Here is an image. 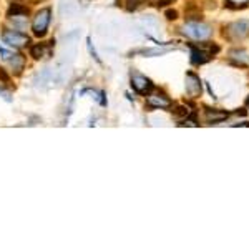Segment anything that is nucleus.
I'll return each instance as SVG.
<instances>
[{"label": "nucleus", "instance_id": "1a4fd4ad", "mask_svg": "<svg viewBox=\"0 0 249 249\" xmlns=\"http://www.w3.org/2000/svg\"><path fill=\"white\" fill-rule=\"evenodd\" d=\"M146 103H148V107H151V108H170L171 107V100L168 98V96H164L163 93L150 95Z\"/></svg>", "mask_w": 249, "mask_h": 249}, {"label": "nucleus", "instance_id": "39448f33", "mask_svg": "<svg viewBox=\"0 0 249 249\" xmlns=\"http://www.w3.org/2000/svg\"><path fill=\"white\" fill-rule=\"evenodd\" d=\"M2 38H3V42L10 47H25L27 43L30 42V38L27 37V35L20 34V32H14V30L3 32Z\"/></svg>", "mask_w": 249, "mask_h": 249}, {"label": "nucleus", "instance_id": "0eeeda50", "mask_svg": "<svg viewBox=\"0 0 249 249\" xmlns=\"http://www.w3.org/2000/svg\"><path fill=\"white\" fill-rule=\"evenodd\" d=\"M186 93L193 96V98L201 95V80H199V77H196L193 71L186 73Z\"/></svg>", "mask_w": 249, "mask_h": 249}, {"label": "nucleus", "instance_id": "f257e3e1", "mask_svg": "<svg viewBox=\"0 0 249 249\" xmlns=\"http://www.w3.org/2000/svg\"><path fill=\"white\" fill-rule=\"evenodd\" d=\"M211 27L203 22H188L183 27V34L193 40H206L211 35Z\"/></svg>", "mask_w": 249, "mask_h": 249}, {"label": "nucleus", "instance_id": "4468645a", "mask_svg": "<svg viewBox=\"0 0 249 249\" xmlns=\"http://www.w3.org/2000/svg\"><path fill=\"white\" fill-rule=\"evenodd\" d=\"M43 52H45V47L43 45H35V47H32V57L34 58H40V57H43Z\"/></svg>", "mask_w": 249, "mask_h": 249}, {"label": "nucleus", "instance_id": "2eb2a0df", "mask_svg": "<svg viewBox=\"0 0 249 249\" xmlns=\"http://www.w3.org/2000/svg\"><path fill=\"white\" fill-rule=\"evenodd\" d=\"M170 50V48H155V50H144L143 53L144 55H161V53H166V52Z\"/></svg>", "mask_w": 249, "mask_h": 249}, {"label": "nucleus", "instance_id": "6e6552de", "mask_svg": "<svg viewBox=\"0 0 249 249\" xmlns=\"http://www.w3.org/2000/svg\"><path fill=\"white\" fill-rule=\"evenodd\" d=\"M0 55H2V58L5 60V62H9L10 67L15 68L17 71H20L23 68V57L20 53H14V52H9L3 47H0Z\"/></svg>", "mask_w": 249, "mask_h": 249}, {"label": "nucleus", "instance_id": "423d86ee", "mask_svg": "<svg viewBox=\"0 0 249 249\" xmlns=\"http://www.w3.org/2000/svg\"><path fill=\"white\" fill-rule=\"evenodd\" d=\"M131 87L135 88V91H138V93H142V95H146L153 90V83L150 82V78L143 77V75H140V73L131 75Z\"/></svg>", "mask_w": 249, "mask_h": 249}, {"label": "nucleus", "instance_id": "ddd939ff", "mask_svg": "<svg viewBox=\"0 0 249 249\" xmlns=\"http://www.w3.org/2000/svg\"><path fill=\"white\" fill-rule=\"evenodd\" d=\"M226 2L228 7H231V9H244L249 0H226Z\"/></svg>", "mask_w": 249, "mask_h": 249}, {"label": "nucleus", "instance_id": "7ed1b4c3", "mask_svg": "<svg viewBox=\"0 0 249 249\" xmlns=\"http://www.w3.org/2000/svg\"><path fill=\"white\" fill-rule=\"evenodd\" d=\"M50 15L52 12L50 9H42L37 12V15L34 17V22H32V29H34V34L37 37H43L47 34L48 23H50Z\"/></svg>", "mask_w": 249, "mask_h": 249}, {"label": "nucleus", "instance_id": "f03ea898", "mask_svg": "<svg viewBox=\"0 0 249 249\" xmlns=\"http://www.w3.org/2000/svg\"><path fill=\"white\" fill-rule=\"evenodd\" d=\"M218 50H219L218 47L206 48L204 45H199V47L191 45V62L195 63V65H203V63L210 62L213 53H218Z\"/></svg>", "mask_w": 249, "mask_h": 249}, {"label": "nucleus", "instance_id": "20e7f679", "mask_svg": "<svg viewBox=\"0 0 249 249\" xmlns=\"http://www.w3.org/2000/svg\"><path fill=\"white\" fill-rule=\"evenodd\" d=\"M249 34V23L246 20H239V22H234L231 25L226 27V35L228 38L232 40H241L244 38Z\"/></svg>", "mask_w": 249, "mask_h": 249}, {"label": "nucleus", "instance_id": "f3484780", "mask_svg": "<svg viewBox=\"0 0 249 249\" xmlns=\"http://www.w3.org/2000/svg\"><path fill=\"white\" fill-rule=\"evenodd\" d=\"M166 15H168V18H176V12L175 10H170V12H166Z\"/></svg>", "mask_w": 249, "mask_h": 249}, {"label": "nucleus", "instance_id": "a211bd4d", "mask_svg": "<svg viewBox=\"0 0 249 249\" xmlns=\"http://www.w3.org/2000/svg\"><path fill=\"white\" fill-rule=\"evenodd\" d=\"M246 105H248V107H249V98H248V100H246Z\"/></svg>", "mask_w": 249, "mask_h": 249}, {"label": "nucleus", "instance_id": "dca6fc26", "mask_svg": "<svg viewBox=\"0 0 249 249\" xmlns=\"http://www.w3.org/2000/svg\"><path fill=\"white\" fill-rule=\"evenodd\" d=\"M0 95H3V98H5V100H10V96H9V93H7V91H5V90H3V88H2V87H0Z\"/></svg>", "mask_w": 249, "mask_h": 249}, {"label": "nucleus", "instance_id": "f8f14e48", "mask_svg": "<svg viewBox=\"0 0 249 249\" xmlns=\"http://www.w3.org/2000/svg\"><path fill=\"white\" fill-rule=\"evenodd\" d=\"M27 7H22L18 5V3H14V5L9 9V17H23V15H27Z\"/></svg>", "mask_w": 249, "mask_h": 249}, {"label": "nucleus", "instance_id": "9d476101", "mask_svg": "<svg viewBox=\"0 0 249 249\" xmlns=\"http://www.w3.org/2000/svg\"><path fill=\"white\" fill-rule=\"evenodd\" d=\"M230 60L234 63V65L246 67L249 63V53L246 50H232L230 53Z\"/></svg>", "mask_w": 249, "mask_h": 249}, {"label": "nucleus", "instance_id": "9b49d317", "mask_svg": "<svg viewBox=\"0 0 249 249\" xmlns=\"http://www.w3.org/2000/svg\"><path fill=\"white\" fill-rule=\"evenodd\" d=\"M204 115H206L208 123H219V122H223V120H226V118H228V113H226V111L211 110V108H206Z\"/></svg>", "mask_w": 249, "mask_h": 249}]
</instances>
